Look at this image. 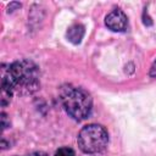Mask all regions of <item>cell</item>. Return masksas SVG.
I'll return each instance as SVG.
<instances>
[{
	"label": "cell",
	"mask_w": 156,
	"mask_h": 156,
	"mask_svg": "<svg viewBox=\"0 0 156 156\" xmlns=\"http://www.w3.org/2000/svg\"><path fill=\"white\" fill-rule=\"evenodd\" d=\"M84 33H85V29H84V26L79 24V23H76V24H72L66 35H67V39L73 43V44H79L84 37Z\"/></svg>",
	"instance_id": "5b68a950"
},
{
	"label": "cell",
	"mask_w": 156,
	"mask_h": 156,
	"mask_svg": "<svg viewBox=\"0 0 156 156\" xmlns=\"http://www.w3.org/2000/svg\"><path fill=\"white\" fill-rule=\"evenodd\" d=\"M26 156H48V154H45L43 151H34V152H30V154H28Z\"/></svg>",
	"instance_id": "52a82bcc"
},
{
	"label": "cell",
	"mask_w": 156,
	"mask_h": 156,
	"mask_svg": "<svg viewBox=\"0 0 156 156\" xmlns=\"http://www.w3.org/2000/svg\"><path fill=\"white\" fill-rule=\"evenodd\" d=\"M39 87V71L34 62L20 60L11 63L2 76V106L10 101L15 91L29 94Z\"/></svg>",
	"instance_id": "6da1fadb"
},
{
	"label": "cell",
	"mask_w": 156,
	"mask_h": 156,
	"mask_svg": "<svg viewBox=\"0 0 156 156\" xmlns=\"http://www.w3.org/2000/svg\"><path fill=\"white\" fill-rule=\"evenodd\" d=\"M77 143L84 154L95 155L102 152L108 144V133L101 124L91 123L80 129Z\"/></svg>",
	"instance_id": "3957f363"
},
{
	"label": "cell",
	"mask_w": 156,
	"mask_h": 156,
	"mask_svg": "<svg viewBox=\"0 0 156 156\" xmlns=\"http://www.w3.org/2000/svg\"><path fill=\"white\" fill-rule=\"evenodd\" d=\"M60 100L65 111L76 121H83L91 113V96L79 87H63L60 91Z\"/></svg>",
	"instance_id": "7a4b0ae2"
},
{
	"label": "cell",
	"mask_w": 156,
	"mask_h": 156,
	"mask_svg": "<svg viewBox=\"0 0 156 156\" xmlns=\"http://www.w3.org/2000/svg\"><path fill=\"white\" fill-rule=\"evenodd\" d=\"M105 24L112 32H124L128 27L127 15L122 10L115 9L105 17Z\"/></svg>",
	"instance_id": "277c9868"
},
{
	"label": "cell",
	"mask_w": 156,
	"mask_h": 156,
	"mask_svg": "<svg viewBox=\"0 0 156 156\" xmlns=\"http://www.w3.org/2000/svg\"><path fill=\"white\" fill-rule=\"evenodd\" d=\"M150 76L154 77V78H156V61L152 63V66L150 68Z\"/></svg>",
	"instance_id": "ba28073f"
},
{
	"label": "cell",
	"mask_w": 156,
	"mask_h": 156,
	"mask_svg": "<svg viewBox=\"0 0 156 156\" xmlns=\"http://www.w3.org/2000/svg\"><path fill=\"white\" fill-rule=\"evenodd\" d=\"M55 156H76V154L71 147L65 146V147H60L58 150H56Z\"/></svg>",
	"instance_id": "8992f818"
}]
</instances>
